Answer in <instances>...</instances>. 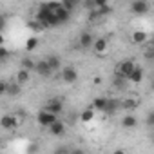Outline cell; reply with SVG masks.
Segmentation results:
<instances>
[{
	"label": "cell",
	"instance_id": "1",
	"mask_svg": "<svg viewBox=\"0 0 154 154\" xmlns=\"http://www.w3.org/2000/svg\"><path fill=\"white\" fill-rule=\"evenodd\" d=\"M35 20H38V22L44 26V29H45V27H53V26H60L56 15H54L45 4H42V6L38 8V11H36V15H35Z\"/></svg>",
	"mask_w": 154,
	"mask_h": 154
},
{
	"label": "cell",
	"instance_id": "2",
	"mask_svg": "<svg viewBox=\"0 0 154 154\" xmlns=\"http://www.w3.org/2000/svg\"><path fill=\"white\" fill-rule=\"evenodd\" d=\"M136 67H138V65H136L132 60H123V62H120V63H118V67H116V71H114V76L129 80V76L132 74V71H134Z\"/></svg>",
	"mask_w": 154,
	"mask_h": 154
},
{
	"label": "cell",
	"instance_id": "3",
	"mask_svg": "<svg viewBox=\"0 0 154 154\" xmlns=\"http://www.w3.org/2000/svg\"><path fill=\"white\" fill-rule=\"evenodd\" d=\"M36 120H38V123H40L42 127H47V129H49L53 123L58 122V116L53 114V112H47V111H40L38 116H36Z\"/></svg>",
	"mask_w": 154,
	"mask_h": 154
},
{
	"label": "cell",
	"instance_id": "4",
	"mask_svg": "<svg viewBox=\"0 0 154 154\" xmlns=\"http://www.w3.org/2000/svg\"><path fill=\"white\" fill-rule=\"evenodd\" d=\"M62 109H63V103H62V100H58V98H51V100H47V103H45V109L44 111H47V112H53V114H60L62 112Z\"/></svg>",
	"mask_w": 154,
	"mask_h": 154
},
{
	"label": "cell",
	"instance_id": "5",
	"mask_svg": "<svg viewBox=\"0 0 154 154\" xmlns=\"http://www.w3.org/2000/svg\"><path fill=\"white\" fill-rule=\"evenodd\" d=\"M0 125H2V129H17L18 127V118L15 114H6L2 116V120H0Z\"/></svg>",
	"mask_w": 154,
	"mask_h": 154
},
{
	"label": "cell",
	"instance_id": "6",
	"mask_svg": "<svg viewBox=\"0 0 154 154\" xmlns=\"http://www.w3.org/2000/svg\"><path fill=\"white\" fill-rule=\"evenodd\" d=\"M62 80L67 82V84H74L76 80H78V72H76L74 67H65L62 69Z\"/></svg>",
	"mask_w": 154,
	"mask_h": 154
},
{
	"label": "cell",
	"instance_id": "7",
	"mask_svg": "<svg viewBox=\"0 0 154 154\" xmlns=\"http://www.w3.org/2000/svg\"><path fill=\"white\" fill-rule=\"evenodd\" d=\"M131 11L134 15H145L149 11V4L145 0H134V2H131Z\"/></svg>",
	"mask_w": 154,
	"mask_h": 154
},
{
	"label": "cell",
	"instance_id": "8",
	"mask_svg": "<svg viewBox=\"0 0 154 154\" xmlns=\"http://www.w3.org/2000/svg\"><path fill=\"white\" fill-rule=\"evenodd\" d=\"M40 76H45V78H49V76L53 74V69L49 67V63H47V60H40V62H36V69H35Z\"/></svg>",
	"mask_w": 154,
	"mask_h": 154
},
{
	"label": "cell",
	"instance_id": "9",
	"mask_svg": "<svg viewBox=\"0 0 154 154\" xmlns=\"http://www.w3.org/2000/svg\"><path fill=\"white\" fill-rule=\"evenodd\" d=\"M94 38H93V35L91 33H82L80 35V40H78V44H80V47H94Z\"/></svg>",
	"mask_w": 154,
	"mask_h": 154
},
{
	"label": "cell",
	"instance_id": "10",
	"mask_svg": "<svg viewBox=\"0 0 154 154\" xmlns=\"http://www.w3.org/2000/svg\"><path fill=\"white\" fill-rule=\"evenodd\" d=\"M107 103H109V98L98 96V98H94V102H93V109H96V111H100V112H105V111H107Z\"/></svg>",
	"mask_w": 154,
	"mask_h": 154
},
{
	"label": "cell",
	"instance_id": "11",
	"mask_svg": "<svg viewBox=\"0 0 154 154\" xmlns=\"http://www.w3.org/2000/svg\"><path fill=\"white\" fill-rule=\"evenodd\" d=\"M136 125H138V120H136L134 114H127V116L122 118V127L123 129H134Z\"/></svg>",
	"mask_w": 154,
	"mask_h": 154
},
{
	"label": "cell",
	"instance_id": "12",
	"mask_svg": "<svg viewBox=\"0 0 154 154\" xmlns=\"http://www.w3.org/2000/svg\"><path fill=\"white\" fill-rule=\"evenodd\" d=\"M131 40H132V44H145L147 42V33L145 31H141V29H136L134 33H132V36H131Z\"/></svg>",
	"mask_w": 154,
	"mask_h": 154
},
{
	"label": "cell",
	"instance_id": "13",
	"mask_svg": "<svg viewBox=\"0 0 154 154\" xmlns=\"http://www.w3.org/2000/svg\"><path fill=\"white\" fill-rule=\"evenodd\" d=\"M63 132H65V125H63V122H60V120L49 127V134H53V136H62Z\"/></svg>",
	"mask_w": 154,
	"mask_h": 154
},
{
	"label": "cell",
	"instance_id": "14",
	"mask_svg": "<svg viewBox=\"0 0 154 154\" xmlns=\"http://www.w3.org/2000/svg\"><path fill=\"white\" fill-rule=\"evenodd\" d=\"M29 80H31V72H29V71L20 69V71L17 72V84H18V85H24V84H27Z\"/></svg>",
	"mask_w": 154,
	"mask_h": 154
},
{
	"label": "cell",
	"instance_id": "15",
	"mask_svg": "<svg viewBox=\"0 0 154 154\" xmlns=\"http://www.w3.org/2000/svg\"><path fill=\"white\" fill-rule=\"evenodd\" d=\"M143 80V69L141 67H136L134 71H132V74L129 76V82L131 84H140Z\"/></svg>",
	"mask_w": 154,
	"mask_h": 154
},
{
	"label": "cell",
	"instance_id": "16",
	"mask_svg": "<svg viewBox=\"0 0 154 154\" xmlns=\"http://www.w3.org/2000/svg\"><path fill=\"white\" fill-rule=\"evenodd\" d=\"M54 15H56V18H58V22H60V24H65V22L71 18V13H69L67 9H63V6H62V8H60Z\"/></svg>",
	"mask_w": 154,
	"mask_h": 154
},
{
	"label": "cell",
	"instance_id": "17",
	"mask_svg": "<svg viewBox=\"0 0 154 154\" xmlns=\"http://www.w3.org/2000/svg\"><path fill=\"white\" fill-rule=\"evenodd\" d=\"M107 47H109V44H107V40H105V38H98V40L94 42V51H96L98 54L105 53V51H107Z\"/></svg>",
	"mask_w": 154,
	"mask_h": 154
},
{
	"label": "cell",
	"instance_id": "18",
	"mask_svg": "<svg viewBox=\"0 0 154 154\" xmlns=\"http://www.w3.org/2000/svg\"><path fill=\"white\" fill-rule=\"evenodd\" d=\"M45 60H47V63H49V67L53 69V72L60 69V58H58L56 54H49V56H47Z\"/></svg>",
	"mask_w": 154,
	"mask_h": 154
},
{
	"label": "cell",
	"instance_id": "19",
	"mask_svg": "<svg viewBox=\"0 0 154 154\" xmlns=\"http://www.w3.org/2000/svg\"><path fill=\"white\" fill-rule=\"evenodd\" d=\"M118 107H120L118 100L109 98V103H107V111H105V114H112V112H116V111H118Z\"/></svg>",
	"mask_w": 154,
	"mask_h": 154
},
{
	"label": "cell",
	"instance_id": "20",
	"mask_svg": "<svg viewBox=\"0 0 154 154\" xmlns=\"http://www.w3.org/2000/svg\"><path fill=\"white\" fill-rule=\"evenodd\" d=\"M22 69H26V71H35L36 69V63L31 60V58H22Z\"/></svg>",
	"mask_w": 154,
	"mask_h": 154
},
{
	"label": "cell",
	"instance_id": "21",
	"mask_svg": "<svg viewBox=\"0 0 154 154\" xmlns=\"http://www.w3.org/2000/svg\"><path fill=\"white\" fill-rule=\"evenodd\" d=\"M94 118V111L93 109H85V111H82V114H80V120L82 122H91Z\"/></svg>",
	"mask_w": 154,
	"mask_h": 154
},
{
	"label": "cell",
	"instance_id": "22",
	"mask_svg": "<svg viewBox=\"0 0 154 154\" xmlns=\"http://www.w3.org/2000/svg\"><path fill=\"white\" fill-rule=\"evenodd\" d=\"M36 45H38V38H36V36H31V38L26 40V49H27V51H33Z\"/></svg>",
	"mask_w": 154,
	"mask_h": 154
},
{
	"label": "cell",
	"instance_id": "23",
	"mask_svg": "<svg viewBox=\"0 0 154 154\" xmlns=\"http://www.w3.org/2000/svg\"><path fill=\"white\" fill-rule=\"evenodd\" d=\"M8 94H11V96H17V94H20V85H18V84H13V85H9V89H8Z\"/></svg>",
	"mask_w": 154,
	"mask_h": 154
},
{
	"label": "cell",
	"instance_id": "24",
	"mask_svg": "<svg viewBox=\"0 0 154 154\" xmlns=\"http://www.w3.org/2000/svg\"><path fill=\"white\" fill-rule=\"evenodd\" d=\"M27 26H29V27H31L33 31H44V26H42V24H40L38 20H33V22H29Z\"/></svg>",
	"mask_w": 154,
	"mask_h": 154
},
{
	"label": "cell",
	"instance_id": "25",
	"mask_svg": "<svg viewBox=\"0 0 154 154\" xmlns=\"http://www.w3.org/2000/svg\"><path fill=\"white\" fill-rule=\"evenodd\" d=\"M145 123H147L150 129H154V111H150V112L145 116Z\"/></svg>",
	"mask_w": 154,
	"mask_h": 154
},
{
	"label": "cell",
	"instance_id": "26",
	"mask_svg": "<svg viewBox=\"0 0 154 154\" xmlns=\"http://www.w3.org/2000/svg\"><path fill=\"white\" fill-rule=\"evenodd\" d=\"M62 6H63V9H67L69 13H72V9L76 8V2H69V0H65V2H62Z\"/></svg>",
	"mask_w": 154,
	"mask_h": 154
},
{
	"label": "cell",
	"instance_id": "27",
	"mask_svg": "<svg viewBox=\"0 0 154 154\" xmlns=\"http://www.w3.org/2000/svg\"><path fill=\"white\" fill-rule=\"evenodd\" d=\"M123 109H134L136 107V102L134 100H125V103H122Z\"/></svg>",
	"mask_w": 154,
	"mask_h": 154
},
{
	"label": "cell",
	"instance_id": "28",
	"mask_svg": "<svg viewBox=\"0 0 154 154\" xmlns=\"http://www.w3.org/2000/svg\"><path fill=\"white\" fill-rule=\"evenodd\" d=\"M0 58H2V60H6L8 58V49L2 45V47H0Z\"/></svg>",
	"mask_w": 154,
	"mask_h": 154
},
{
	"label": "cell",
	"instance_id": "29",
	"mask_svg": "<svg viewBox=\"0 0 154 154\" xmlns=\"http://www.w3.org/2000/svg\"><path fill=\"white\" fill-rule=\"evenodd\" d=\"M69 154H85V150H82V149H74V150H71Z\"/></svg>",
	"mask_w": 154,
	"mask_h": 154
},
{
	"label": "cell",
	"instance_id": "30",
	"mask_svg": "<svg viewBox=\"0 0 154 154\" xmlns=\"http://www.w3.org/2000/svg\"><path fill=\"white\" fill-rule=\"evenodd\" d=\"M112 154H125V150H123V149H116Z\"/></svg>",
	"mask_w": 154,
	"mask_h": 154
},
{
	"label": "cell",
	"instance_id": "31",
	"mask_svg": "<svg viewBox=\"0 0 154 154\" xmlns=\"http://www.w3.org/2000/svg\"><path fill=\"white\" fill-rule=\"evenodd\" d=\"M150 140H152V143H154V131H152V134H150Z\"/></svg>",
	"mask_w": 154,
	"mask_h": 154
},
{
	"label": "cell",
	"instance_id": "32",
	"mask_svg": "<svg viewBox=\"0 0 154 154\" xmlns=\"http://www.w3.org/2000/svg\"><path fill=\"white\" fill-rule=\"evenodd\" d=\"M152 89H154V80H152Z\"/></svg>",
	"mask_w": 154,
	"mask_h": 154
}]
</instances>
